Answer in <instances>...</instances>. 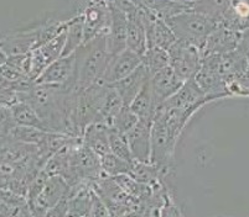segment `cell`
Segmentation results:
<instances>
[{
  "label": "cell",
  "instance_id": "277c9868",
  "mask_svg": "<svg viewBox=\"0 0 249 217\" xmlns=\"http://www.w3.org/2000/svg\"><path fill=\"white\" fill-rule=\"evenodd\" d=\"M66 42V29L56 37L47 41L46 44L36 47L30 52V69H29V79L35 81L37 77L60 57H62L63 47Z\"/></svg>",
  "mask_w": 249,
  "mask_h": 217
},
{
  "label": "cell",
  "instance_id": "4316f807",
  "mask_svg": "<svg viewBox=\"0 0 249 217\" xmlns=\"http://www.w3.org/2000/svg\"><path fill=\"white\" fill-rule=\"evenodd\" d=\"M86 217H112L110 210L104 203V201L97 195V193L93 190L92 198H90L89 209H88L87 216Z\"/></svg>",
  "mask_w": 249,
  "mask_h": 217
},
{
  "label": "cell",
  "instance_id": "ac0fdd59",
  "mask_svg": "<svg viewBox=\"0 0 249 217\" xmlns=\"http://www.w3.org/2000/svg\"><path fill=\"white\" fill-rule=\"evenodd\" d=\"M85 44V30H83V17L81 14L70 20L66 27V42L63 47L62 56L74 53Z\"/></svg>",
  "mask_w": 249,
  "mask_h": 217
},
{
  "label": "cell",
  "instance_id": "484cf974",
  "mask_svg": "<svg viewBox=\"0 0 249 217\" xmlns=\"http://www.w3.org/2000/svg\"><path fill=\"white\" fill-rule=\"evenodd\" d=\"M113 179H114V182L119 185V187L123 190L126 195L130 196L134 200H139V199L144 198L145 194H148L149 191L148 185L140 184L139 182H137L129 174H122V175L113 176Z\"/></svg>",
  "mask_w": 249,
  "mask_h": 217
},
{
  "label": "cell",
  "instance_id": "30bf717a",
  "mask_svg": "<svg viewBox=\"0 0 249 217\" xmlns=\"http://www.w3.org/2000/svg\"><path fill=\"white\" fill-rule=\"evenodd\" d=\"M150 85L151 90H153L154 100H155L156 106L159 108L162 103L169 100L181 89L183 81L176 76L175 72L169 65V67L150 76Z\"/></svg>",
  "mask_w": 249,
  "mask_h": 217
},
{
  "label": "cell",
  "instance_id": "d4e9b609",
  "mask_svg": "<svg viewBox=\"0 0 249 217\" xmlns=\"http://www.w3.org/2000/svg\"><path fill=\"white\" fill-rule=\"evenodd\" d=\"M108 140H109L110 153H113L114 155L129 163L134 162V158H133L132 152H130L125 135L109 128V131H108Z\"/></svg>",
  "mask_w": 249,
  "mask_h": 217
},
{
  "label": "cell",
  "instance_id": "7c38bea8",
  "mask_svg": "<svg viewBox=\"0 0 249 217\" xmlns=\"http://www.w3.org/2000/svg\"><path fill=\"white\" fill-rule=\"evenodd\" d=\"M37 47V31L35 29L10 33L0 40V48L9 57L28 54Z\"/></svg>",
  "mask_w": 249,
  "mask_h": 217
},
{
  "label": "cell",
  "instance_id": "ffe728a7",
  "mask_svg": "<svg viewBox=\"0 0 249 217\" xmlns=\"http://www.w3.org/2000/svg\"><path fill=\"white\" fill-rule=\"evenodd\" d=\"M142 64L145 67L148 73L153 76L156 72L169 67V53L166 49L159 47H149L142 57Z\"/></svg>",
  "mask_w": 249,
  "mask_h": 217
},
{
  "label": "cell",
  "instance_id": "3957f363",
  "mask_svg": "<svg viewBox=\"0 0 249 217\" xmlns=\"http://www.w3.org/2000/svg\"><path fill=\"white\" fill-rule=\"evenodd\" d=\"M167 53H169V65L183 83L194 78L201 69L202 57L200 49L196 47L176 41L167 49Z\"/></svg>",
  "mask_w": 249,
  "mask_h": 217
},
{
  "label": "cell",
  "instance_id": "5b68a950",
  "mask_svg": "<svg viewBox=\"0 0 249 217\" xmlns=\"http://www.w3.org/2000/svg\"><path fill=\"white\" fill-rule=\"evenodd\" d=\"M70 185L60 175L49 176L41 191L35 199L28 202L34 217H44L51 207H53L61 199L67 195Z\"/></svg>",
  "mask_w": 249,
  "mask_h": 217
},
{
  "label": "cell",
  "instance_id": "6da1fadb",
  "mask_svg": "<svg viewBox=\"0 0 249 217\" xmlns=\"http://www.w3.org/2000/svg\"><path fill=\"white\" fill-rule=\"evenodd\" d=\"M76 54V87L78 92L101 81L112 60L108 48L107 33L87 41L74 52Z\"/></svg>",
  "mask_w": 249,
  "mask_h": 217
},
{
  "label": "cell",
  "instance_id": "603a6c76",
  "mask_svg": "<svg viewBox=\"0 0 249 217\" xmlns=\"http://www.w3.org/2000/svg\"><path fill=\"white\" fill-rule=\"evenodd\" d=\"M138 122H139V119L132 111V108L126 105H123L119 108V111L110 120L108 127L125 135L130 128H133L137 125Z\"/></svg>",
  "mask_w": 249,
  "mask_h": 217
},
{
  "label": "cell",
  "instance_id": "9c48e42d",
  "mask_svg": "<svg viewBox=\"0 0 249 217\" xmlns=\"http://www.w3.org/2000/svg\"><path fill=\"white\" fill-rule=\"evenodd\" d=\"M110 10L109 26L107 31V42L110 54L121 53L126 48V26H128V19L126 14L122 10L119 6L114 5L113 3L107 1Z\"/></svg>",
  "mask_w": 249,
  "mask_h": 217
},
{
  "label": "cell",
  "instance_id": "52a82bcc",
  "mask_svg": "<svg viewBox=\"0 0 249 217\" xmlns=\"http://www.w3.org/2000/svg\"><path fill=\"white\" fill-rule=\"evenodd\" d=\"M83 17L85 42L99 35L107 33L110 20V10L107 0H93L80 13Z\"/></svg>",
  "mask_w": 249,
  "mask_h": 217
},
{
  "label": "cell",
  "instance_id": "4fadbf2b",
  "mask_svg": "<svg viewBox=\"0 0 249 217\" xmlns=\"http://www.w3.org/2000/svg\"><path fill=\"white\" fill-rule=\"evenodd\" d=\"M126 19H128V26H126V48L137 53L138 56L142 57L148 49V37H146L145 26L142 24L139 15V9L135 4L133 10L128 11Z\"/></svg>",
  "mask_w": 249,
  "mask_h": 217
},
{
  "label": "cell",
  "instance_id": "7402d4cb",
  "mask_svg": "<svg viewBox=\"0 0 249 217\" xmlns=\"http://www.w3.org/2000/svg\"><path fill=\"white\" fill-rule=\"evenodd\" d=\"M99 159H101V168L103 170V174L110 176V178L122 175V174H129L132 169L133 163L126 162L110 152L99 157Z\"/></svg>",
  "mask_w": 249,
  "mask_h": 217
},
{
  "label": "cell",
  "instance_id": "cb8c5ba5",
  "mask_svg": "<svg viewBox=\"0 0 249 217\" xmlns=\"http://www.w3.org/2000/svg\"><path fill=\"white\" fill-rule=\"evenodd\" d=\"M160 170L153 166L151 163H142L134 160L132 164V169L129 175L133 176L137 182L144 185H151L153 183L159 180Z\"/></svg>",
  "mask_w": 249,
  "mask_h": 217
},
{
  "label": "cell",
  "instance_id": "e0dca14e",
  "mask_svg": "<svg viewBox=\"0 0 249 217\" xmlns=\"http://www.w3.org/2000/svg\"><path fill=\"white\" fill-rule=\"evenodd\" d=\"M11 115L14 120L15 126H22V127H34L38 130L46 131L44 122L38 117L37 112L34 110L31 105L21 100H17L10 105Z\"/></svg>",
  "mask_w": 249,
  "mask_h": 217
},
{
  "label": "cell",
  "instance_id": "8992f818",
  "mask_svg": "<svg viewBox=\"0 0 249 217\" xmlns=\"http://www.w3.org/2000/svg\"><path fill=\"white\" fill-rule=\"evenodd\" d=\"M34 83L44 85L76 88V54L62 56L37 77ZM78 90V89H77Z\"/></svg>",
  "mask_w": 249,
  "mask_h": 217
},
{
  "label": "cell",
  "instance_id": "83f0119b",
  "mask_svg": "<svg viewBox=\"0 0 249 217\" xmlns=\"http://www.w3.org/2000/svg\"><path fill=\"white\" fill-rule=\"evenodd\" d=\"M14 120H13V115H11L10 105L0 103V127L5 130L9 135V131L14 127Z\"/></svg>",
  "mask_w": 249,
  "mask_h": 217
},
{
  "label": "cell",
  "instance_id": "9a60e30c",
  "mask_svg": "<svg viewBox=\"0 0 249 217\" xmlns=\"http://www.w3.org/2000/svg\"><path fill=\"white\" fill-rule=\"evenodd\" d=\"M108 127L106 124H92L87 126L82 133V144L96 153L98 157L109 153V140H108Z\"/></svg>",
  "mask_w": 249,
  "mask_h": 217
},
{
  "label": "cell",
  "instance_id": "7a4b0ae2",
  "mask_svg": "<svg viewBox=\"0 0 249 217\" xmlns=\"http://www.w3.org/2000/svg\"><path fill=\"white\" fill-rule=\"evenodd\" d=\"M176 40L201 49L205 47L208 37L217 30L219 24L211 17L196 11L185 10L164 20Z\"/></svg>",
  "mask_w": 249,
  "mask_h": 217
},
{
  "label": "cell",
  "instance_id": "ba28073f",
  "mask_svg": "<svg viewBox=\"0 0 249 217\" xmlns=\"http://www.w3.org/2000/svg\"><path fill=\"white\" fill-rule=\"evenodd\" d=\"M142 62L140 56H138L130 49L125 48L121 53L113 56L103 77H102L101 83L107 85H114L115 83L121 81L129 74H132L138 67L142 65Z\"/></svg>",
  "mask_w": 249,
  "mask_h": 217
},
{
  "label": "cell",
  "instance_id": "8fae6325",
  "mask_svg": "<svg viewBox=\"0 0 249 217\" xmlns=\"http://www.w3.org/2000/svg\"><path fill=\"white\" fill-rule=\"evenodd\" d=\"M151 125L139 121L125 133L129 148L137 162L150 163L151 153Z\"/></svg>",
  "mask_w": 249,
  "mask_h": 217
},
{
  "label": "cell",
  "instance_id": "2e32d148",
  "mask_svg": "<svg viewBox=\"0 0 249 217\" xmlns=\"http://www.w3.org/2000/svg\"><path fill=\"white\" fill-rule=\"evenodd\" d=\"M129 108H132V111L137 115L139 121L145 122V124H149V125L153 124L158 106H156L155 100H154L153 90H151L150 85V78L146 81L145 85L142 87V89L140 90L139 94L135 96L132 104L129 105Z\"/></svg>",
  "mask_w": 249,
  "mask_h": 217
},
{
  "label": "cell",
  "instance_id": "44dd1931",
  "mask_svg": "<svg viewBox=\"0 0 249 217\" xmlns=\"http://www.w3.org/2000/svg\"><path fill=\"white\" fill-rule=\"evenodd\" d=\"M46 135V131L38 130V128L14 126V127L9 131L8 137L10 140H13V141L20 142V143L30 144V146H38Z\"/></svg>",
  "mask_w": 249,
  "mask_h": 217
},
{
  "label": "cell",
  "instance_id": "d6986e66",
  "mask_svg": "<svg viewBox=\"0 0 249 217\" xmlns=\"http://www.w3.org/2000/svg\"><path fill=\"white\" fill-rule=\"evenodd\" d=\"M231 5H232V0H198L196 3L190 4L189 8L196 13L211 17L219 24V21L223 20L227 11L230 10Z\"/></svg>",
  "mask_w": 249,
  "mask_h": 217
},
{
  "label": "cell",
  "instance_id": "5bb4252c",
  "mask_svg": "<svg viewBox=\"0 0 249 217\" xmlns=\"http://www.w3.org/2000/svg\"><path fill=\"white\" fill-rule=\"evenodd\" d=\"M149 78H150V74L148 73L145 67L142 64L132 74H129L128 77L115 83L114 85H110V87H113L117 90L121 99L123 100L124 105L129 106L135 99V96L139 94L142 87L145 85Z\"/></svg>",
  "mask_w": 249,
  "mask_h": 217
}]
</instances>
